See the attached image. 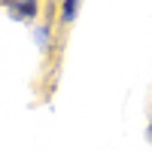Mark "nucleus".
I'll return each mask as SVG.
<instances>
[{
	"label": "nucleus",
	"instance_id": "1",
	"mask_svg": "<svg viewBox=\"0 0 152 152\" xmlns=\"http://www.w3.org/2000/svg\"><path fill=\"white\" fill-rule=\"evenodd\" d=\"M40 0H15L6 12L12 21H37V15H40Z\"/></svg>",
	"mask_w": 152,
	"mask_h": 152
},
{
	"label": "nucleus",
	"instance_id": "2",
	"mask_svg": "<svg viewBox=\"0 0 152 152\" xmlns=\"http://www.w3.org/2000/svg\"><path fill=\"white\" fill-rule=\"evenodd\" d=\"M79 3H82V0H61V12H58L61 28H70V24H73L76 12H79Z\"/></svg>",
	"mask_w": 152,
	"mask_h": 152
},
{
	"label": "nucleus",
	"instance_id": "3",
	"mask_svg": "<svg viewBox=\"0 0 152 152\" xmlns=\"http://www.w3.org/2000/svg\"><path fill=\"white\" fill-rule=\"evenodd\" d=\"M12 3H15V0H0V6H6V9H9Z\"/></svg>",
	"mask_w": 152,
	"mask_h": 152
},
{
	"label": "nucleus",
	"instance_id": "4",
	"mask_svg": "<svg viewBox=\"0 0 152 152\" xmlns=\"http://www.w3.org/2000/svg\"><path fill=\"white\" fill-rule=\"evenodd\" d=\"M146 137H149V140H152V122H149V131H146Z\"/></svg>",
	"mask_w": 152,
	"mask_h": 152
}]
</instances>
